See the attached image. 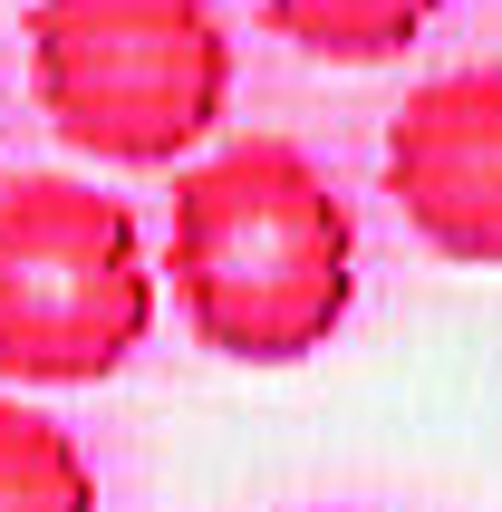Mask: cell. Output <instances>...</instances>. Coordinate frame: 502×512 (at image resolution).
Wrapping results in <instances>:
<instances>
[{"label":"cell","instance_id":"1","mask_svg":"<svg viewBox=\"0 0 502 512\" xmlns=\"http://www.w3.org/2000/svg\"><path fill=\"white\" fill-rule=\"evenodd\" d=\"M165 271L184 329L213 358L290 368L329 348V329L358 300V223L309 145L251 126L174 174Z\"/></svg>","mask_w":502,"mask_h":512},{"label":"cell","instance_id":"6","mask_svg":"<svg viewBox=\"0 0 502 512\" xmlns=\"http://www.w3.org/2000/svg\"><path fill=\"white\" fill-rule=\"evenodd\" d=\"M435 10H445V0H261V20H271L300 58H338V68L396 58Z\"/></svg>","mask_w":502,"mask_h":512},{"label":"cell","instance_id":"3","mask_svg":"<svg viewBox=\"0 0 502 512\" xmlns=\"http://www.w3.org/2000/svg\"><path fill=\"white\" fill-rule=\"evenodd\" d=\"M155 329V261L136 213L87 174L0 184V377L97 387Z\"/></svg>","mask_w":502,"mask_h":512},{"label":"cell","instance_id":"4","mask_svg":"<svg viewBox=\"0 0 502 512\" xmlns=\"http://www.w3.org/2000/svg\"><path fill=\"white\" fill-rule=\"evenodd\" d=\"M387 194L445 261L502 271V68H445L387 116Z\"/></svg>","mask_w":502,"mask_h":512},{"label":"cell","instance_id":"2","mask_svg":"<svg viewBox=\"0 0 502 512\" xmlns=\"http://www.w3.org/2000/svg\"><path fill=\"white\" fill-rule=\"evenodd\" d=\"M29 87L97 165H174L232 107V29L213 0H29Z\"/></svg>","mask_w":502,"mask_h":512},{"label":"cell","instance_id":"7","mask_svg":"<svg viewBox=\"0 0 502 512\" xmlns=\"http://www.w3.org/2000/svg\"><path fill=\"white\" fill-rule=\"evenodd\" d=\"M300 512H367V503H300Z\"/></svg>","mask_w":502,"mask_h":512},{"label":"cell","instance_id":"5","mask_svg":"<svg viewBox=\"0 0 502 512\" xmlns=\"http://www.w3.org/2000/svg\"><path fill=\"white\" fill-rule=\"evenodd\" d=\"M0 512H97L78 435L29 397H0Z\"/></svg>","mask_w":502,"mask_h":512}]
</instances>
